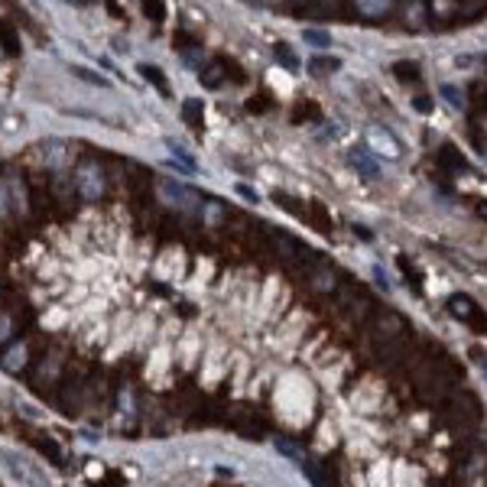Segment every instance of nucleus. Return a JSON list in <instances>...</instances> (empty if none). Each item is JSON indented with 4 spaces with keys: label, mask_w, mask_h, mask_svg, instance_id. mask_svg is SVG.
Segmentation results:
<instances>
[{
    "label": "nucleus",
    "mask_w": 487,
    "mask_h": 487,
    "mask_svg": "<svg viewBox=\"0 0 487 487\" xmlns=\"http://www.w3.org/2000/svg\"><path fill=\"white\" fill-rule=\"evenodd\" d=\"M0 464H4V468H7V471L13 474L20 484H26V487H49V481L43 478V474H39L23 455H16V452L0 449Z\"/></svg>",
    "instance_id": "1"
},
{
    "label": "nucleus",
    "mask_w": 487,
    "mask_h": 487,
    "mask_svg": "<svg viewBox=\"0 0 487 487\" xmlns=\"http://www.w3.org/2000/svg\"><path fill=\"white\" fill-rule=\"evenodd\" d=\"M75 189L82 198H88V202H98L101 195H104V173H101L94 163H82L75 173Z\"/></svg>",
    "instance_id": "2"
},
{
    "label": "nucleus",
    "mask_w": 487,
    "mask_h": 487,
    "mask_svg": "<svg viewBox=\"0 0 487 487\" xmlns=\"http://www.w3.org/2000/svg\"><path fill=\"white\" fill-rule=\"evenodd\" d=\"M160 192L169 198V202H173V205H179V208H189L192 202H195V192L185 189V185H179V182H173V179H163Z\"/></svg>",
    "instance_id": "3"
},
{
    "label": "nucleus",
    "mask_w": 487,
    "mask_h": 487,
    "mask_svg": "<svg viewBox=\"0 0 487 487\" xmlns=\"http://www.w3.org/2000/svg\"><path fill=\"white\" fill-rule=\"evenodd\" d=\"M43 160H46L49 169H59L62 160H65V143H62V140H49V143H43Z\"/></svg>",
    "instance_id": "4"
},
{
    "label": "nucleus",
    "mask_w": 487,
    "mask_h": 487,
    "mask_svg": "<svg viewBox=\"0 0 487 487\" xmlns=\"http://www.w3.org/2000/svg\"><path fill=\"white\" fill-rule=\"evenodd\" d=\"M309 69H312L315 75H328V72L341 69V59H335V55H315V59H309Z\"/></svg>",
    "instance_id": "5"
},
{
    "label": "nucleus",
    "mask_w": 487,
    "mask_h": 487,
    "mask_svg": "<svg viewBox=\"0 0 487 487\" xmlns=\"http://www.w3.org/2000/svg\"><path fill=\"white\" fill-rule=\"evenodd\" d=\"M182 117H185V124H189V127H198V124H202V101L198 98H189L182 104Z\"/></svg>",
    "instance_id": "6"
},
{
    "label": "nucleus",
    "mask_w": 487,
    "mask_h": 487,
    "mask_svg": "<svg viewBox=\"0 0 487 487\" xmlns=\"http://www.w3.org/2000/svg\"><path fill=\"white\" fill-rule=\"evenodd\" d=\"M140 75H143L146 82L156 84V88H160L163 94H169V84H166V78H163V72L156 69V65H140Z\"/></svg>",
    "instance_id": "7"
},
{
    "label": "nucleus",
    "mask_w": 487,
    "mask_h": 487,
    "mask_svg": "<svg viewBox=\"0 0 487 487\" xmlns=\"http://www.w3.org/2000/svg\"><path fill=\"white\" fill-rule=\"evenodd\" d=\"M23 364H26V348L23 344H20V348H10L7 358H4V367H7V371H20Z\"/></svg>",
    "instance_id": "8"
},
{
    "label": "nucleus",
    "mask_w": 487,
    "mask_h": 487,
    "mask_svg": "<svg viewBox=\"0 0 487 487\" xmlns=\"http://www.w3.org/2000/svg\"><path fill=\"white\" fill-rule=\"evenodd\" d=\"M72 75H75V78H82V82H92V84H98V88H107V78H104V75H94L92 69H82V65H72Z\"/></svg>",
    "instance_id": "9"
},
{
    "label": "nucleus",
    "mask_w": 487,
    "mask_h": 487,
    "mask_svg": "<svg viewBox=\"0 0 487 487\" xmlns=\"http://www.w3.org/2000/svg\"><path fill=\"white\" fill-rule=\"evenodd\" d=\"M351 163H354V166H361L367 175H377V163H373L364 150H354V153H351Z\"/></svg>",
    "instance_id": "10"
},
{
    "label": "nucleus",
    "mask_w": 487,
    "mask_h": 487,
    "mask_svg": "<svg viewBox=\"0 0 487 487\" xmlns=\"http://www.w3.org/2000/svg\"><path fill=\"white\" fill-rule=\"evenodd\" d=\"M202 84H205V88H218L221 84V65H208V69L202 72Z\"/></svg>",
    "instance_id": "11"
},
{
    "label": "nucleus",
    "mask_w": 487,
    "mask_h": 487,
    "mask_svg": "<svg viewBox=\"0 0 487 487\" xmlns=\"http://www.w3.org/2000/svg\"><path fill=\"white\" fill-rule=\"evenodd\" d=\"M143 10H146V16H153L156 23H160L163 16H166V7H163V0H143Z\"/></svg>",
    "instance_id": "12"
},
{
    "label": "nucleus",
    "mask_w": 487,
    "mask_h": 487,
    "mask_svg": "<svg viewBox=\"0 0 487 487\" xmlns=\"http://www.w3.org/2000/svg\"><path fill=\"white\" fill-rule=\"evenodd\" d=\"M39 449H43V455L53 458L55 464H62V452H59V445H55L53 439H43V442H39Z\"/></svg>",
    "instance_id": "13"
},
{
    "label": "nucleus",
    "mask_w": 487,
    "mask_h": 487,
    "mask_svg": "<svg viewBox=\"0 0 487 487\" xmlns=\"http://www.w3.org/2000/svg\"><path fill=\"white\" fill-rule=\"evenodd\" d=\"M0 43H4L7 53H20V43H16V36L7 30V26H0Z\"/></svg>",
    "instance_id": "14"
},
{
    "label": "nucleus",
    "mask_w": 487,
    "mask_h": 487,
    "mask_svg": "<svg viewBox=\"0 0 487 487\" xmlns=\"http://www.w3.org/2000/svg\"><path fill=\"white\" fill-rule=\"evenodd\" d=\"M276 59H283V65H286V69H296V65H299L296 55L286 49V43H280V46H276Z\"/></svg>",
    "instance_id": "15"
},
{
    "label": "nucleus",
    "mask_w": 487,
    "mask_h": 487,
    "mask_svg": "<svg viewBox=\"0 0 487 487\" xmlns=\"http://www.w3.org/2000/svg\"><path fill=\"white\" fill-rule=\"evenodd\" d=\"M305 39H309V43H315V46H332L328 33H322V30H305Z\"/></svg>",
    "instance_id": "16"
},
{
    "label": "nucleus",
    "mask_w": 487,
    "mask_h": 487,
    "mask_svg": "<svg viewBox=\"0 0 487 487\" xmlns=\"http://www.w3.org/2000/svg\"><path fill=\"white\" fill-rule=\"evenodd\" d=\"M396 72H400V78H419V65H412V62H400Z\"/></svg>",
    "instance_id": "17"
},
{
    "label": "nucleus",
    "mask_w": 487,
    "mask_h": 487,
    "mask_svg": "<svg viewBox=\"0 0 487 487\" xmlns=\"http://www.w3.org/2000/svg\"><path fill=\"white\" fill-rule=\"evenodd\" d=\"M7 335V319H0V338Z\"/></svg>",
    "instance_id": "18"
}]
</instances>
